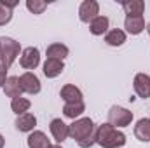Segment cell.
<instances>
[{
	"instance_id": "cell-5",
	"label": "cell",
	"mask_w": 150,
	"mask_h": 148,
	"mask_svg": "<svg viewBox=\"0 0 150 148\" xmlns=\"http://www.w3.org/2000/svg\"><path fill=\"white\" fill-rule=\"evenodd\" d=\"M100 14V4L96 0H84L79 7V18L82 23H91Z\"/></svg>"
},
{
	"instance_id": "cell-3",
	"label": "cell",
	"mask_w": 150,
	"mask_h": 148,
	"mask_svg": "<svg viewBox=\"0 0 150 148\" xmlns=\"http://www.w3.org/2000/svg\"><path fill=\"white\" fill-rule=\"evenodd\" d=\"M19 42H16L14 38L11 37H0V61H2V66L9 68L16 58L19 56Z\"/></svg>"
},
{
	"instance_id": "cell-4",
	"label": "cell",
	"mask_w": 150,
	"mask_h": 148,
	"mask_svg": "<svg viewBox=\"0 0 150 148\" xmlns=\"http://www.w3.org/2000/svg\"><path fill=\"white\" fill-rule=\"evenodd\" d=\"M133 120V111L126 110L122 106H112L108 111V124L117 127H126Z\"/></svg>"
},
{
	"instance_id": "cell-20",
	"label": "cell",
	"mask_w": 150,
	"mask_h": 148,
	"mask_svg": "<svg viewBox=\"0 0 150 148\" xmlns=\"http://www.w3.org/2000/svg\"><path fill=\"white\" fill-rule=\"evenodd\" d=\"M86 110V105H84V101H79V103H65V106H63V113H65V117H68V118H77L79 115H82Z\"/></svg>"
},
{
	"instance_id": "cell-6",
	"label": "cell",
	"mask_w": 150,
	"mask_h": 148,
	"mask_svg": "<svg viewBox=\"0 0 150 148\" xmlns=\"http://www.w3.org/2000/svg\"><path fill=\"white\" fill-rule=\"evenodd\" d=\"M21 66L25 70H35L40 63V52H38L37 47H26L21 54V59H19Z\"/></svg>"
},
{
	"instance_id": "cell-27",
	"label": "cell",
	"mask_w": 150,
	"mask_h": 148,
	"mask_svg": "<svg viewBox=\"0 0 150 148\" xmlns=\"http://www.w3.org/2000/svg\"><path fill=\"white\" fill-rule=\"evenodd\" d=\"M147 32H149V35H150V23H149V26H147Z\"/></svg>"
},
{
	"instance_id": "cell-17",
	"label": "cell",
	"mask_w": 150,
	"mask_h": 148,
	"mask_svg": "<svg viewBox=\"0 0 150 148\" xmlns=\"http://www.w3.org/2000/svg\"><path fill=\"white\" fill-rule=\"evenodd\" d=\"M122 9L127 16H142L145 11V2L143 0H126L122 2Z\"/></svg>"
},
{
	"instance_id": "cell-22",
	"label": "cell",
	"mask_w": 150,
	"mask_h": 148,
	"mask_svg": "<svg viewBox=\"0 0 150 148\" xmlns=\"http://www.w3.org/2000/svg\"><path fill=\"white\" fill-rule=\"evenodd\" d=\"M30 99H26V98H16V99H12V103H11V108L14 113H18V115H23V113H26L28 108H30Z\"/></svg>"
},
{
	"instance_id": "cell-18",
	"label": "cell",
	"mask_w": 150,
	"mask_h": 148,
	"mask_svg": "<svg viewBox=\"0 0 150 148\" xmlns=\"http://www.w3.org/2000/svg\"><path fill=\"white\" fill-rule=\"evenodd\" d=\"M108 25H110V21L107 16H98L89 23V32L93 35H103L108 30Z\"/></svg>"
},
{
	"instance_id": "cell-15",
	"label": "cell",
	"mask_w": 150,
	"mask_h": 148,
	"mask_svg": "<svg viewBox=\"0 0 150 148\" xmlns=\"http://www.w3.org/2000/svg\"><path fill=\"white\" fill-rule=\"evenodd\" d=\"M28 148H52V145L42 131H33L28 136Z\"/></svg>"
},
{
	"instance_id": "cell-13",
	"label": "cell",
	"mask_w": 150,
	"mask_h": 148,
	"mask_svg": "<svg viewBox=\"0 0 150 148\" xmlns=\"http://www.w3.org/2000/svg\"><path fill=\"white\" fill-rule=\"evenodd\" d=\"M4 92H5L7 98H12V99L21 98L23 89H21V84H19V77H9L5 85H4Z\"/></svg>"
},
{
	"instance_id": "cell-23",
	"label": "cell",
	"mask_w": 150,
	"mask_h": 148,
	"mask_svg": "<svg viewBox=\"0 0 150 148\" xmlns=\"http://www.w3.org/2000/svg\"><path fill=\"white\" fill-rule=\"evenodd\" d=\"M26 7H28V11L33 12V14H42L44 9L47 7V4L42 2V0H26Z\"/></svg>"
},
{
	"instance_id": "cell-9",
	"label": "cell",
	"mask_w": 150,
	"mask_h": 148,
	"mask_svg": "<svg viewBox=\"0 0 150 148\" xmlns=\"http://www.w3.org/2000/svg\"><path fill=\"white\" fill-rule=\"evenodd\" d=\"M49 129H51L52 138H54L58 143H63V141L68 138V125H67L61 118H54V120H51Z\"/></svg>"
},
{
	"instance_id": "cell-24",
	"label": "cell",
	"mask_w": 150,
	"mask_h": 148,
	"mask_svg": "<svg viewBox=\"0 0 150 148\" xmlns=\"http://www.w3.org/2000/svg\"><path fill=\"white\" fill-rule=\"evenodd\" d=\"M12 19V9H9L2 0H0V26L7 25Z\"/></svg>"
},
{
	"instance_id": "cell-12",
	"label": "cell",
	"mask_w": 150,
	"mask_h": 148,
	"mask_svg": "<svg viewBox=\"0 0 150 148\" xmlns=\"http://www.w3.org/2000/svg\"><path fill=\"white\" fill-rule=\"evenodd\" d=\"M59 96H61V99H63L65 103H79V101H82V92H80V89L75 87V85H72V84L63 85Z\"/></svg>"
},
{
	"instance_id": "cell-19",
	"label": "cell",
	"mask_w": 150,
	"mask_h": 148,
	"mask_svg": "<svg viewBox=\"0 0 150 148\" xmlns=\"http://www.w3.org/2000/svg\"><path fill=\"white\" fill-rule=\"evenodd\" d=\"M45 54H47V59H59V61H63L68 56V47L63 45V44H51L47 47Z\"/></svg>"
},
{
	"instance_id": "cell-26",
	"label": "cell",
	"mask_w": 150,
	"mask_h": 148,
	"mask_svg": "<svg viewBox=\"0 0 150 148\" xmlns=\"http://www.w3.org/2000/svg\"><path fill=\"white\" fill-rule=\"evenodd\" d=\"M4 145H5V140H4V136L0 134V148H4Z\"/></svg>"
},
{
	"instance_id": "cell-16",
	"label": "cell",
	"mask_w": 150,
	"mask_h": 148,
	"mask_svg": "<svg viewBox=\"0 0 150 148\" xmlns=\"http://www.w3.org/2000/svg\"><path fill=\"white\" fill-rule=\"evenodd\" d=\"M134 136L140 141H150V118H140L134 125Z\"/></svg>"
},
{
	"instance_id": "cell-11",
	"label": "cell",
	"mask_w": 150,
	"mask_h": 148,
	"mask_svg": "<svg viewBox=\"0 0 150 148\" xmlns=\"http://www.w3.org/2000/svg\"><path fill=\"white\" fill-rule=\"evenodd\" d=\"M35 125H37V118L33 113L26 111L23 115H18V118H16V129L21 132H30L35 129Z\"/></svg>"
},
{
	"instance_id": "cell-25",
	"label": "cell",
	"mask_w": 150,
	"mask_h": 148,
	"mask_svg": "<svg viewBox=\"0 0 150 148\" xmlns=\"http://www.w3.org/2000/svg\"><path fill=\"white\" fill-rule=\"evenodd\" d=\"M7 82V68L0 65V87H4Z\"/></svg>"
},
{
	"instance_id": "cell-28",
	"label": "cell",
	"mask_w": 150,
	"mask_h": 148,
	"mask_svg": "<svg viewBox=\"0 0 150 148\" xmlns=\"http://www.w3.org/2000/svg\"><path fill=\"white\" fill-rule=\"evenodd\" d=\"M52 148H61V147H59V145H54V147H52Z\"/></svg>"
},
{
	"instance_id": "cell-7",
	"label": "cell",
	"mask_w": 150,
	"mask_h": 148,
	"mask_svg": "<svg viewBox=\"0 0 150 148\" xmlns=\"http://www.w3.org/2000/svg\"><path fill=\"white\" fill-rule=\"evenodd\" d=\"M19 84H21V89L23 92H28V94H38L40 92V80L35 73L32 72H26L19 77Z\"/></svg>"
},
{
	"instance_id": "cell-8",
	"label": "cell",
	"mask_w": 150,
	"mask_h": 148,
	"mask_svg": "<svg viewBox=\"0 0 150 148\" xmlns=\"http://www.w3.org/2000/svg\"><path fill=\"white\" fill-rule=\"evenodd\" d=\"M133 87H134V92H136L140 98H143V99L150 98V75L138 73L134 77Z\"/></svg>"
},
{
	"instance_id": "cell-2",
	"label": "cell",
	"mask_w": 150,
	"mask_h": 148,
	"mask_svg": "<svg viewBox=\"0 0 150 148\" xmlns=\"http://www.w3.org/2000/svg\"><path fill=\"white\" fill-rule=\"evenodd\" d=\"M94 141L101 148H120L126 145V134L110 124H101L94 132Z\"/></svg>"
},
{
	"instance_id": "cell-21",
	"label": "cell",
	"mask_w": 150,
	"mask_h": 148,
	"mask_svg": "<svg viewBox=\"0 0 150 148\" xmlns=\"http://www.w3.org/2000/svg\"><path fill=\"white\" fill-rule=\"evenodd\" d=\"M105 42L108 44V45H112V47H119V45H122L124 42H126V33L122 32V30H110L107 35H105Z\"/></svg>"
},
{
	"instance_id": "cell-14",
	"label": "cell",
	"mask_w": 150,
	"mask_h": 148,
	"mask_svg": "<svg viewBox=\"0 0 150 148\" xmlns=\"http://www.w3.org/2000/svg\"><path fill=\"white\" fill-rule=\"evenodd\" d=\"M63 70H65V65L59 59H45L44 63V75L47 78H56L58 75H61Z\"/></svg>"
},
{
	"instance_id": "cell-1",
	"label": "cell",
	"mask_w": 150,
	"mask_h": 148,
	"mask_svg": "<svg viewBox=\"0 0 150 148\" xmlns=\"http://www.w3.org/2000/svg\"><path fill=\"white\" fill-rule=\"evenodd\" d=\"M94 124L89 117L74 120V124L68 125V136L77 141V145L80 148H89L93 147L94 141Z\"/></svg>"
},
{
	"instance_id": "cell-10",
	"label": "cell",
	"mask_w": 150,
	"mask_h": 148,
	"mask_svg": "<svg viewBox=\"0 0 150 148\" xmlns=\"http://www.w3.org/2000/svg\"><path fill=\"white\" fill-rule=\"evenodd\" d=\"M124 28H126L127 33H131V35L142 33V32L145 30V19H143V16H126Z\"/></svg>"
}]
</instances>
